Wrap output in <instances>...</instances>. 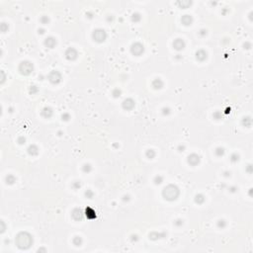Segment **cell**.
Segmentation results:
<instances>
[{
	"label": "cell",
	"mask_w": 253,
	"mask_h": 253,
	"mask_svg": "<svg viewBox=\"0 0 253 253\" xmlns=\"http://www.w3.org/2000/svg\"><path fill=\"white\" fill-rule=\"evenodd\" d=\"M32 242H33L32 236L29 233H27V232H21V233L18 234L16 237V243L18 247L22 248V249L29 248L30 245L32 244Z\"/></svg>",
	"instance_id": "6da1fadb"
},
{
	"label": "cell",
	"mask_w": 253,
	"mask_h": 253,
	"mask_svg": "<svg viewBox=\"0 0 253 253\" xmlns=\"http://www.w3.org/2000/svg\"><path fill=\"white\" fill-rule=\"evenodd\" d=\"M178 195H179V190L178 188L174 185H168L163 190V197L168 201H173L175 200V199H177Z\"/></svg>",
	"instance_id": "7a4b0ae2"
},
{
	"label": "cell",
	"mask_w": 253,
	"mask_h": 253,
	"mask_svg": "<svg viewBox=\"0 0 253 253\" xmlns=\"http://www.w3.org/2000/svg\"><path fill=\"white\" fill-rule=\"evenodd\" d=\"M19 70L21 71L22 74L28 75L33 71V64L30 61H23L19 66Z\"/></svg>",
	"instance_id": "3957f363"
},
{
	"label": "cell",
	"mask_w": 253,
	"mask_h": 253,
	"mask_svg": "<svg viewBox=\"0 0 253 253\" xmlns=\"http://www.w3.org/2000/svg\"><path fill=\"white\" fill-rule=\"evenodd\" d=\"M93 39L95 40L96 42H98V43L104 42L105 39H106V33H105L104 30L98 29V30L94 31V33H93Z\"/></svg>",
	"instance_id": "277c9868"
},
{
	"label": "cell",
	"mask_w": 253,
	"mask_h": 253,
	"mask_svg": "<svg viewBox=\"0 0 253 253\" xmlns=\"http://www.w3.org/2000/svg\"><path fill=\"white\" fill-rule=\"evenodd\" d=\"M132 53L136 55H140L142 53H144V46L140 43H136L132 46Z\"/></svg>",
	"instance_id": "5b68a950"
},
{
	"label": "cell",
	"mask_w": 253,
	"mask_h": 253,
	"mask_svg": "<svg viewBox=\"0 0 253 253\" xmlns=\"http://www.w3.org/2000/svg\"><path fill=\"white\" fill-rule=\"evenodd\" d=\"M49 78H50V80L53 83H59L60 79H61V76H60V74L57 71H53L50 74V76H49Z\"/></svg>",
	"instance_id": "8992f818"
},
{
	"label": "cell",
	"mask_w": 253,
	"mask_h": 253,
	"mask_svg": "<svg viewBox=\"0 0 253 253\" xmlns=\"http://www.w3.org/2000/svg\"><path fill=\"white\" fill-rule=\"evenodd\" d=\"M123 107H124L126 110H132L135 107V102H134V100L132 99H127L125 100L124 103H123Z\"/></svg>",
	"instance_id": "52a82bcc"
},
{
	"label": "cell",
	"mask_w": 253,
	"mask_h": 253,
	"mask_svg": "<svg viewBox=\"0 0 253 253\" xmlns=\"http://www.w3.org/2000/svg\"><path fill=\"white\" fill-rule=\"evenodd\" d=\"M65 55L68 59H76V57H77V51L72 48L68 49L67 51H66V53H65Z\"/></svg>",
	"instance_id": "ba28073f"
},
{
	"label": "cell",
	"mask_w": 253,
	"mask_h": 253,
	"mask_svg": "<svg viewBox=\"0 0 253 253\" xmlns=\"http://www.w3.org/2000/svg\"><path fill=\"white\" fill-rule=\"evenodd\" d=\"M173 46H174V48H175L177 51H181V50H183V49H184L185 43L183 42L181 39H177L175 42L173 43Z\"/></svg>",
	"instance_id": "9c48e42d"
},
{
	"label": "cell",
	"mask_w": 253,
	"mask_h": 253,
	"mask_svg": "<svg viewBox=\"0 0 253 253\" xmlns=\"http://www.w3.org/2000/svg\"><path fill=\"white\" fill-rule=\"evenodd\" d=\"M188 161H189L190 164L196 165V164H198L199 161H200V157H199L197 154H192V155L189 156V159H188Z\"/></svg>",
	"instance_id": "30bf717a"
},
{
	"label": "cell",
	"mask_w": 253,
	"mask_h": 253,
	"mask_svg": "<svg viewBox=\"0 0 253 253\" xmlns=\"http://www.w3.org/2000/svg\"><path fill=\"white\" fill-rule=\"evenodd\" d=\"M45 44H46V46L49 47V48H53L55 45L57 44V41H55L53 38H49V39L46 40V43H45Z\"/></svg>",
	"instance_id": "8fae6325"
},
{
	"label": "cell",
	"mask_w": 253,
	"mask_h": 253,
	"mask_svg": "<svg viewBox=\"0 0 253 253\" xmlns=\"http://www.w3.org/2000/svg\"><path fill=\"white\" fill-rule=\"evenodd\" d=\"M197 59L199 60H205L207 59V53H206V51H199L198 53H197Z\"/></svg>",
	"instance_id": "7c38bea8"
},
{
	"label": "cell",
	"mask_w": 253,
	"mask_h": 253,
	"mask_svg": "<svg viewBox=\"0 0 253 253\" xmlns=\"http://www.w3.org/2000/svg\"><path fill=\"white\" fill-rule=\"evenodd\" d=\"M182 22L184 25H190V24L192 23L191 16H189V15H184V16L182 17Z\"/></svg>",
	"instance_id": "4fadbf2b"
},
{
	"label": "cell",
	"mask_w": 253,
	"mask_h": 253,
	"mask_svg": "<svg viewBox=\"0 0 253 253\" xmlns=\"http://www.w3.org/2000/svg\"><path fill=\"white\" fill-rule=\"evenodd\" d=\"M34 151L36 152V153H38V148L35 146V145H32V146L29 147V152H30L31 154H35Z\"/></svg>",
	"instance_id": "5bb4252c"
},
{
	"label": "cell",
	"mask_w": 253,
	"mask_h": 253,
	"mask_svg": "<svg viewBox=\"0 0 253 253\" xmlns=\"http://www.w3.org/2000/svg\"><path fill=\"white\" fill-rule=\"evenodd\" d=\"M45 113L47 114L46 117H50V116H51V113H53V112H51V110L50 108H46V109H44V111H43V114H45Z\"/></svg>",
	"instance_id": "9a60e30c"
}]
</instances>
